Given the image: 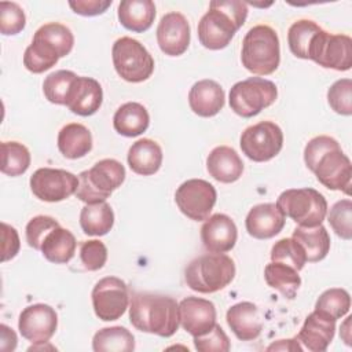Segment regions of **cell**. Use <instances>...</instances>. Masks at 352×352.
<instances>
[{
    "instance_id": "6da1fadb",
    "label": "cell",
    "mask_w": 352,
    "mask_h": 352,
    "mask_svg": "<svg viewBox=\"0 0 352 352\" xmlns=\"http://www.w3.org/2000/svg\"><path fill=\"white\" fill-rule=\"evenodd\" d=\"M304 161L320 184L349 195L352 164L334 138L326 135L312 138L304 148Z\"/></svg>"
},
{
    "instance_id": "7a4b0ae2",
    "label": "cell",
    "mask_w": 352,
    "mask_h": 352,
    "mask_svg": "<svg viewBox=\"0 0 352 352\" xmlns=\"http://www.w3.org/2000/svg\"><path fill=\"white\" fill-rule=\"evenodd\" d=\"M132 326L143 333L170 337L179 329V304L173 297L133 293L129 305Z\"/></svg>"
},
{
    "instance_id": "3957f363",
    "label": "cell",
    "mask_w": 352,
    "mask_h": 352,
    "mask_svg": "<svg viewBox=\"0 0 352 352\" xmlns=\"http://www.w3.org/2000/svg\"><path fill=\"white\" fill-rule=\"evenodd\" d=\"M248 4L236 0L210 1L209 11L198 23L199 43L208 50H223L245 23Z\"/></svg>"
},
{
    "instance_id": "277c9868",
    "label": "cell",
    "mask_w": 352,
    "mask_h": 352,
    "mask_svg": "<svg viewBox=\"0 0 352 352\" xmlns=\"http://www.w3.org/2000/svg\"><path fill=\"white\" fill-rule=\"evenodd\" d=\"M241 60L245 69L253 74H272L280 62L276 32L268 25H257L249 29L242 41Z\"/></svg>"
},
{
    "instance_id": "5b68a950",
    "label": "cell",
    "mask_w": 352,
    "mask_h": 352,
    "mask_svg": "<svg viewBox=\"0 0 352 352\" xmlns=\"http://www.w3.org/2000/svg\"><path fill=\"white\" fill-rule=\"evenodd\" d=\"M235 276V264L223 253H209L194 258L184 270L187 286L198 293H216L228 286Z\"/></svg>"
},
{
    "instance_id": "8992f818",
    "label": "cell",
    "mask_w": 352,
    "mask_h": 352,
    "mask_svg": "<svg viewBox=\"0 0 352 352\" xmlns=\"http://www.w3.org/2000/svg\"><path fill=\"white\" fill-rule=\"evenodd\" d=\"M124 180L125 168L120 161L113 158L100 160L91 169L78 175L76 197L85 204L103 202Z\"/></svg>"
},
{
    "instance_id": "52a82bcc",
    "label": "cell",
    "mask_w": 352,
    "mask_h": 352,
    "mask_svg": "<svg viewBox=\"0 0 352 352\" xmlns=\"http://www.w3.org/2000/svg\"><path fill=\"white\" fill-rule=\"evenodd\" d=\"M280 212L301 227L322 224L327 214V201L315 188H290L283 191L276 201Z\"/></svg>"
},
{
    "instance_id": "ba28073f",
    "label": "cell",
    "mask_w": 352,
    "mask_h": 352,
    "mask_svg": "<svg viewBox=\"0 0 352 352\" xmlns=\"http://www.w3.org/2000/svg\"><path fill=\"white\" fill-rule=\"evenodd\" d=\"M276 96L278 89L272 81L261 77H250L232 85L228 100L235 114L250 118L270 107L276 100Z\"/></svg>"
},
{
    "instance_id": "9c48e42d",
    "label": "cell",
    "mask_w": 352,
    "mask_h": 352,
    "mask_svg": "<svg viewBox=\"0 0 352 352\" xmlns=\"http://www.w3.org/2000/svg\"><path fill=\"white\" fill-rule=\"evenodd\" d=\"M111 56L117 74L128 82H142L154 72L153 56L140 41L132 37L116 40Z\"/></svg>"
},
{
    "instance_id": "30bf717a",
    "label": "cell",
    "mask_w": 352,
    "mask_h": 352,
    "mask_svg": "<svg viewBox=\"0 0 352 352\" xmlns=\"http://www.w3.org/2000/svg\"><path fill=\"white\" fill-rule=\"evenodd\" d=\"M242 153L254 162H265L276 157L283 146V132L272 121H261L246 128L241 135Z\"/></svg>"
},
{
    "instance_id": "8fae6325",
    "label": "cell",
    "mask_w": 352,
    "mask_h": 352,
    "mask_svg": "<svg viewBox=\"0 0 352 352\" xmlns=\"http://www.w3.org/2000/svg\"><path fill=\"white\" fill-rule=\"evenodd\" d=\"M216 198V188L202 179H190L182 183L175 192V201L180 212L195 221L209 217Z\"/></svg>"
},
{
    "instance_id": "7c38bea8",
    "label": "cell",
    "mask_w": 352,
    "mask_h": 352,
    "mask_svg": "<svg viewBox=\"0 0 352 352\" xmlns=\"http://www.w3.org/2000/svg\"><path fill=\"white\" fill-rule=\"evenodd\" d=\"M91 297L95 315L104 322L120 319L129 304L128 286L117 276L102 278L94 286Z\"/></svg>"
},
{
    "instance_id": "4fadbf2b",
    "label": "cell",
    "mask_w": 352,
    "mask_h": 352,
    "mask_svg": "<svg viewBox=\"0 0 352 352\" xmlns=\"http://www.w3.org/2000/svg\"><path fill=\"white\" fill-rule=\"evenodd\" d=\"M309 59L326 69L346 72L352 66V40L346 34L320 30L312 45Z\"/></svg>"
},
{
    "instance_id": "5bb4252c",
    "label": "cell",
    "mask_w": 352,
    "mask_h": 352,
    "mask_svg": "<svg viewBox=\"0 0 352 352\" xmlns=\"http://www.w3.org/2000/svg\"><path fill=\"white\" fill-rule=\"evenodd\" d=\"M78 176L65 169L40 168L30 176V190L44 202H60L76 194Z\"/></svg>"
},
{
    "instance_id": "9a60e30c",
    "label": "cell",
    "mask_w": 352,
    "mask_h": 352,
    "mask_svg": "<svg viewBox=\"0 0 352 352\" xmlns=\"http://www.w3.org/2000/svg\"><path fill=\"white\" fill-rule=\"evenodd\" d=\"M58 327L56 311L47 304L26 307L18 319V329L23 338L33 344L48 342Z\"/></svg>"
},
{
    "instance_id": "2e32d148",
    "label": "cell",
    "mask_w": 352,
    "mask_h": 352,
    "mask_svg": "<svg viewBox=\"0 0 352 352\" xmlns=\"http://www.w3.org/2000/svg\"><path fill=\"white\" fill-rule=\"evenodd\" d=\"M157 43L165 55L184 54L190 44V25L186 16L176 11L165 14L157 28Z\"/></svg>"
},
{
    "instance_id": "e0dca14e",
    "label": "cell",
    "mask_w": 352,
    "mask_h": 352,
    "mask_svg": "<svg viewBox=\"0 0 352 352\" xmlns=\"http://www.w3.org/2000/svg\"><path fill=\"white\" fill-rule=\"evenodd\" d=\"M179 320L188 334L199 337L216 326V308L209 300L186 297L179 302Z\"/></svg>"
},
{
    "instance_id": "ac0fdd59",
    "label": "cell",
    "mask_w": 352,
    "mask_h": 352,
    "mask_svg": "<svg viewBox=\"0 0 352 352\" xmlns=\"http://www.w3.org/2000/svg\"><path fill=\"white\" fill-rule=\"evenodd\" d=\"M201 239L209 253H226L235 246L238 230L230 216L216 213L208 217L202 224Z\"/></svg>"
},
{
    "instance_id": "d6986e66",
    "label": "cell",
    "mask_w": 352,
    "mask_h": 352,
    "mask_svg": "<svg viewBox=\"0 0 352 352\" xmlns=\"http://www.w3.org/2000/svg\"><path fill=\"white\" fill-rule=\"evenodd\" d=\"M286 216L276 204H260L253 206L245 220L246 231L256 239H270L285 227Z\"/></svg>"
},
{
    "instance_id": "ffe728a7",
    "label": "cell",
    "mask_w": 352,
    "mask_h": 352,
    "mask_svg": "<svg viewBox=\"0 0 352 352\" xmlns=\"http://www.w3.org/2000/svg\"><path fill=\"white\" fill-rule=\"evenodd\" d=\"M103 91L100 84L91 77H77L69 91L66 104L77 116L88 117L102 106Z\"/></svg>"
},
{
    "instance_id": "44dd1931",
    "label": "cell",
    "mask_w": 352,
    "mask_h": 352,
    "mask_svg": "<svg viewBox=\"0 0 352 352\" xmlns=\"http://www.w3.org/2000/svg\"><path fill=\"white\" fill-rule=\"evenodd\" d=\"M334 333H336V320L314 311L307 316L296 338L308 351L323 352L327 349V346L333 341Z\"/></svg>"
},
{
    "instance_id": "7402d4cb",
    "label": "cell",
    "mask_w": 352,
    "mask_h": 352,
    "mask_svg": "<svg viewBox=\"0 0 352 352\" xmlns=\"http://www.w3.org/2000/svg\"><path fill=\"white\" fill-rule=\"evenodd\" d=\"M227 324L241 341L256 340L263 330V320L253 302L242 301L228 308Z\"/></svg>"
},
{
    "instance_id": "603a6c76",
    "label": "cell",
    "mask_w": 352,
    "mask_h": 352,
    "mask_svg": "<svg viewBox=\"0 0 352 352\" xmlns=\"http://www.w3.org/2000/svg\"><path fill=\"white\" fill-rule=\"evenodd\" d=\"M224 91L213 80H201L195 82L188 92L190 109L199 117H213L224 106Z\"/></svg>"
},
{
    "instance_id": "cb8c5ba5",
    "label": "cell",
    "mask_w": 352,
    "mask_h": 352,
    "mask_svg": "<svg viewBox=\"0 0 352 352\" xmlns=\"http://www.w3.org/2000/svg\"><path fill=\"white\" fill-rule=\"evenodd\" d=\"M209 175L220 183H234L243 172V162L238 153L228 146L214 147L206 158Z\"/></svg>"
},
{
    "instance_id": "d4e9b609",
    "label": "cell",
    "mask_w": 352,
    "mask_h": 352,
    "mask_svg": "<svg viewBox=\"0 0 352 352\" xmlns=\"http://www.w3.org/2000/svg\"><path fill=\"white\" fill-rule=\"evenodd\" d=\"M59 58H63L59 48L43 34L36 32L32 44L25 50L23 65L29 72L40 74L55 66Z\"/></svg>"
},
{
    "instance_id": "484cf974",
    "label": "cell",
    "mask_w": 352,
    "mask_h": 352,
    "mask_svg": "<svg viewBox=\"0 0 352 352\" xmlns=\"http://www.w3.org/2000/svg\"><path fill=\"white\" fill-rule=\"evenodd\" d=\"M120 23L135 33L148 30L155 18V6L151 0H122L118 4Z\"/></svg>"
},
{
    "instance_id": "4316f807",
    "label": "cell",
    "mask_w": 352,
    "mask_h": 352,
    "mask_svg": "<svg viewBox=\"0 0 352 352\" xmlns=\"http://www.w3.org/2000/svg\"><path fill=\"white\" fill-rule=\"evenodd\" d=\"M129 168L142 176L154 175L162 164V150L160 144L151 139H139L128 151Z\"/></svg>"
},
{
    "instance_id": "83f0119b",
    "label": "cell",
    "mask_w": 352,
    "mask_h": 352,
    "mask_svg": "<svg viewBox=\"0 0 352 352\" xmlns=\"http://www.w3.org/2000/svg\"><path fill=\"white\" fill-rule=\"evenodd\" d=\"M150 124V116L146 107L138 102L121 104L113 117L114 129L126 138H135L146 132Z\"/></svg>"
},
{
    "instance_id": "f1b7e54d",
    "label": "cell",
    "mask_w": 352,
    "mask_h": 352,
    "mask_svg": "<svg viewBox=\"0 0 352 352\" xmlns=\"http://www.w3.org/2000/svg\"><path fill=\"white\" fill-rule=\"evenodd\" d=\"M58 148L60 154L69 160L81 158L92 148V135L82 124H67L59 131Z\"/></svg>"
},
{
    "instance_id": "f546056e",
    "label": "cell",
    "mask_w": 352,
    "mask_h": 352,
    "mask_svg": "<svg viewBox=\"0 0 352 352\" xmlns=\"http://www.w3.org/2000/svg\"><path fill=\"white\" fill-rule=\"evenodd\" d=\"M304 249L307 261L318 263L323 260L330 250V236L327 230L319 224L315 227L298 226L293 231V236Z\"/></svg>"
},
{
    "instance_id": "4dcf8cb0",
    "label": "cell",
    "mask_w": 352,
    "mask_h": 352,
    "mask_svg": "<svg viewBox=\"0 0 352 352\" xmlns=\"http://www.w3.org/2000/svg\"><path fill=\"white\" fill-rule=\"evenodd\" d=\"M76 238L74 235L60 226L55 227L44 239L41 245L43 256L55 264L69 263L76 253Z\"/></svg>"
},
{
    "instance_id": "1f68e13d",
    "label": "cell",
    "mask_w": 352,
    "mask_h": 352,
    "mask_svg": "<svg viewBox=\"0 0 352 352\" xmlns=\"http://www.w3.org/2000/svg\"><path fill=\"white\" fill-rule=\"evenodd\" d=\"M114 224V213L111 206L103 201L98 204H87L80 213V226L87 235H106Z\"/></svg>"
},
{
    "instance_id": "d6a6232c",
    "label": "cell",
    "mask_w": 352,
    "mask_h": 352,
    "mask_svg": "<svg viewBox=\"0 0 352 352\" xmlns=\"http://www.w3.org/2000/svg\"><path fill=\"white\" fill-rule=\"evenodd\" d=\"M264 278L271 289L278 290L285 298L289 300H293L296 297L297 290L301 286V278L298 275V271L282 263L271 261L270 264H267L264 268Z\"/></svg>"
},
{
    "instance_id": "836d02e7",
    "label": "cell",
    "mask_w": 352,
    "mask_h": 352,
    "mask_svg": "<svg viewBox=\"0 0 352 352\" xmlns=\"http://www.w3.org/2000/svg\"><path fill=\"white\" fill-rule=\"evenodd\" d=\"M95 352H131L135 349L133 334L121 326L103 327L92 338Z\"/></svg>"
},
{
    "instance_id": "e575fe53",
    "label": "cell",
    "mask_w": 352,
    "mask_h": 352,
    "mask_svg": "<svg viewBox=\"0 0 352 352\" xmlns=\"http://www.w3.org/2000/svg\"><path fill=\"white\" fill-rule=\"evenodd\" d=\"M322 28L311 19L296 21L287 32V44L293 55L301 59H309L311 48Z\"/></svg>"
},
{
    "instance_id": "d590c367",
    "label": "cell",
    "mask_w": 352,
    "mask_h": 352,
    "mask_svg": "<svg viewBox=\"0 0 352 352\" xmlns=\"http://www.w3.org/2000/svg\"><path fill=\"white\" fill-rule=\"evenodd\" d=\"M30 165V153L19 142H1V172L15 177L23 175Z\"/></svg>"
},
{
    "instance_id": "8d00e7d4",
    "label": "cell",
    "mask_w": 352,
    "mask_h": 352,
    "mask_svg": "<svg viewBox=\"0 0 352 352\" xmlns=\"http://www.w3.org/2000/svg\"><path fill=\"white\" fill-rule=\"evenodd\" d=\"M349 308H351L349 293L345 289L333 287V289L324 290L319 296L314 311L337 320L344 315H346Z\"/></svg>"
},
{
    "instance_id": "74e56055",
    "label": "cell",
    "mask_w": 352,
    "mask_h": 352,
    "mask_svg": "<svg viewBox=\"0 0 352 352\" xmlns=\"http://www.w3.org/2000/svg\"><path fill=\"white\" fill-rule=\"evenodd\" d=\"M78 76L70 70H58L48 74L43 82L45 98L55 104H66L69 91Z\"/></svg>"
},
{
    "instance_id": "f35d334b",
    "label": "cell",
    "mask_w": 352,
    "mask_h": 352,
    "mask_svg": "<svg viewBox=\"0 0 352 352\" xmlns=\"http://www.w3.org/2000/svg\"><path fill=\"white\" fill-rule=\"evenodd\" d=\"M271 261L301 271L307 263L305 252L294 238H282L271 249Z\"/></svg>"
},
{
    "instance_id": "ab89813d",
    "label": "cell",
    "mask_w": 352,
    "mask_h": 352,
    "mask_svg": "<svg viewBox=\"0 0 352 352\" xmlns=\"http://www.w3.org/2000/svg\"><path fill=\"white\" fill-rule=\"evenodd\" d=\"M327 221L340 238L349 241L352 238V201L346 198L336 202L329 212Z\"/></svg>"
},
{
    "instance_id": "60d3db41",
    "label": "cell",
    "mask_w": 352,
    "mask_h": 352,
    "mask_svg": "<svg viewBox=\"0 0 352 352\" xmlns=\"http://www.w3.org/2000/svg\"><path fill=\"white\" fill-rule=\"evenodd\" d=\"M26 16L19 4L14 1L0 3V32L4 36H14L25 29Z\"/></svg>"
},
{
    "instance_id": "b9f144b4",
    "label": "cell",
    "mask_w": 352,
    "mask_h": 352,
    "mask_svg": "<svg viewBox=\"0 0 352 352\" xmlns=\"http://www.w3.org/2000/svg\"><path fill=\"white\" fill-rule=\"evenodd\" d=\"M327 102L330 107L341 114H352V80L342 78L336 81L327 91Z\"/></svg>"
},
{
    "instance_id": "7bdbcfd3",
    "label": "cell",
    "mask_w": 352,
    "mask_h": 352,
    "mask_svg": "<svg viewBox=\"0 0 352 352\" xmlns=\"http://www.w3.org/2000/svg\"><path fill=\"white\" fill-rule=\"evenodd\" d=\"M59 223L51 216H36L26 226V242L30 248L40 250L45 236L58 227Z\"/></svg>"
},
{
    "instance_id": "ee69618b",
    "label": "cell",
    "mask_w": 352,
    "mask_h": 352,
    "mask_svg": "<svg viewBox=\"0 0 352 352\" xmlns=\"http://www.w3.org/2000/svg\"><path fill=\"white\" fill-rule=\"evenodd\" d=\"M80 258L85 270L98 271L107 261V248L98 239L85 241L80 246Z\"/></svg>"
},
{
    "instance_id": "f6af8a7d",
    "label": "cell",
    "mask_w": 352,
    "mask_h": 352,
    "mask_svg": "<svg viewBox=\"0 0 352 352\" xmlns=\"http://www.w3.org/2000/svg\"><path fill=\"white\" fill-rule=\"evenodd\" d=\"M194 345L199 352H227L231 346L227 334L219 324H216L209 333L194 337Z\"/></svg>"
},
{
    "instance_id": "bcb514c9",
    "label": "cell",
    "mask_w": 352,
    "mask_h": 352,
    "mask_svg": "<svg viewBox=\"0 0 352 352\" xmlns=\"http://www.w3.org/2000/svg\"><path fill=\"white\" fill-rule=\"evenodd\" d=\"M69 6L78 15L95 16L103 14L111 6V0H77L69 1Z\"/></svg>"
},
{
    "instance_id": "7dc6e473",
    "label": "cell",
    "mask_w": 352,
    "mask_h": 352,
    "mask_svg": "<svg viewBox=\"0 0 352 352\" xmlns=\"http://www.w3.org/2000/svg\"><path fill=\"white\" fill-rule=\"evenodd\" d=\"M1 230H3V246H1V261H8L14 258L19 250V236L18 232L14 227L1 223Z\"/></svg>"
},
{
    "instance_id": "c3c4849f",
    "label": "cell",
    "mask_w": 352,
    "mask_h": 352,
    "mask_svg": "<svg viewBox=\"0 0 352 352\" xmlns=\"http://www.w3.org/2000/svg\"><path fill=\"white\" fill-rule=\"evenodd\" d=\"M0 329H1V349L3 351H14L16 346V341H18L15 331L6 324H1Z\"/></svg>"
},
{
    "instance_id": "681fc988",
    "label": "cell",
    "mask_w": 352,
    "mask_h": 352,
    "mask_svg": "<svg viewBox=\"0 0 352 352\" xmlns=\"http://www.w3.org/2000/svg\"><path fill=\"white\" fill-rule=\"evenodd\" d=\"M267 351H302V346L298 344L297 338L278 340L276 342H272Z\"/></svg>"
}]
</instances>
